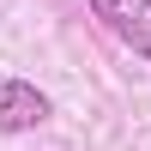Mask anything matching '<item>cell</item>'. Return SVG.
I'll use <instances>...</instances> for the list:
<instances>
[{
    "label": "cell",
    "mask_w": 151,
    "mask_h": 151,
    "mask_svg": "<svg viewBox=\"0 0 151 151\" xmlns=\"http://www.w3.org/2000/svg\"><path fill=\"white\" fill-rule=\"evenodd\" d=\"M85 6L115 42H127L133 55L151 60V0H85Z\"/></svg>",
    "instance_id": "6da1fadb"
},
{
    "label": "cell",
    "mask_w": 151,
    "mask_h": 151,
    "mask_svg": "<svg viewBox=\"0 0 151 151\" xmlns=\"http://www.w3.org/2000/svg\"><path fill=\"white\" fill-rule=\"evenodd\" d=\"M48 121V97L30 79H0V133H30Z\"/></svg>",
    "instance_id": "7a4b0ae2"
}]
</instances>
